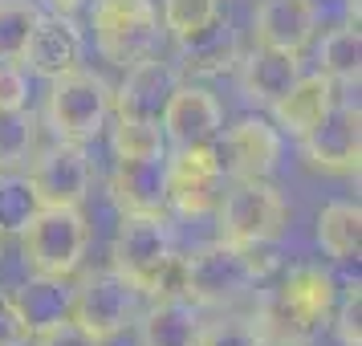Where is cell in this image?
I'll use <instances>...</instances> for the list:
<instances>
[{"instance_id":"6da1fadb","label":"cell","mask_w":362,"mask_h":346,"mask_svg":"<svg viewBox=\"0 0 362 346\" xmlns=\"http://www.w3.org/2000/svg\"><path fill=\"white\" fill-rule=\"evenodd\" d=\"M338 301V281L322 265H293L277 289L261 297V326L264 346H301L329 322Z\"/></svg>"},{"instance_id":"7a4b0ae2","label":"cell","mask_w":362,"mask_h":346,"mask_svg":"<svg viewBox=\"0 0 362 346\" xmlns=\"http://www.w3.org/2000/svg\"><path fill=\"white\" fill-rule=\"evenodd\" d=\"M183 261H187V301L216 310L252 294L273 269V257H264L261 248H236L224 241L196 248Z\"/></svg>"},{"instance_id":"3957f363","label":"cell","mask_w":362,"mask_h":346,"mask_svg":"<svg viewBox=\"0 0 362 346\" xmlns=\"http://www.w3.org/2000/svg\"><path fill=\"white\" fill-rule=\"evenodd\" d=\"M21 248H25V269L37 281H62L78 273L90 248V224L82 208H37L21 229Z\"/></svg>"},{"instance_id":"277c9868","label":"cell","mask_w":362,"mask_h":346,"mask_svg":"<svg viewBox=\"0 0 362 346\" xmlns=\"http://www.w3.org/2000/svg\"><path fill=\"white\" fill-rule=\"evenodd\" d=\"M110 110H115V90L94 69L74 66L66 74L49 78L45 122H49V131L57 139H66V143H90V139H98Z\"/></svg>"},{"instance_id":"5b68a950","label":"cell","mask_w":362,"mask_h":346,"mask_svg":"<svg viewBox=\"0 0 362 346\" xmlns=\"http://www.w3.org/2000/svg\"><path fill=\"white\" fill-rule=\"evenodd\" d=\"M220 216V241L236 248H269L285 232L289 208L273 183L236 180L216 204Z\"/></svg>"},{"instance_id":"8992f818","label":"cell","mask_w":362,"mask_h":346,"mask_svg":"<svg viewBox=\"0 0 362 346\" xmlns=\"http://www.w3.org/2000/svg\"><path fill=\"white\" fill-rule=\"evenodd\" d=\"M69 318L82 330H90L98 342H106L139 318V289L118 269H90L74 285Z\"/></svg>"},{"instance_id":"52a82bcc","label":"cell","mask_w":362,"mask_h":346,"mask_svg":"<svg viewBox=\"0 0 362 346\" xmlns=\"http://www.w3.org/2000/svg\"><path fill=\"white\" fill-rule=\"evenodd\" d=\"M94 37L106 62L134 66L159 45V13L151 0H94Z\"/></svg>"},{"instance_id":"ba28073f","label":"cell","mask_w":362,"mask_h":346,"mask_svg":"<svg viewBox=\"0 0 362 346\" xmlns=\"http://www.w3.org/2000/svg\"><path fill=\"white\" fill-rule=\"evenodd\" d=\"M171 253H175V236H171L167 216H122L115 232V248H110V257H115L110 269H118L139 294H147L159 269L171 261Z\"/></svg>"},{"instance_id":"9c48e42d","label":"cell","mask_w":362,"mask_h":346,"mask_svg":"<svg viewBox=\"0 0 362 346\" xmlns=\"http://www.w3.org/2000/svg\"><path fill=\"white\" fill-rule=\"evenodd\" d=\"M29 183L41 208H82V200L94 188V159L86 155L82 143L57 139L53 147L33 155Z\"/></svg>"},{"instance_id":"30bf717a","label":"cell","mask_w":362,"mask_h":346,"mask_svg":"<svg viewBox=\"0 0 362 346\" xmlns=\"http://www.w3.org/2000/svg\"><path fill=\"white\" fill-rule=\"evenodd\" d=\"M358 151H362L358 98L334 102L326 115L301 134V155H305V163L317 167V171H334V175L358 171Z\"/></svg>"},{"instance_id":"8fae6325","label":"cell","mask_w":362,"mask_h":346,"mask_svg":"<svg viewBox=\"0 0 362 346\" xmlns=\"http://www.w3.org/2000/svg\"><path fill=\"white\" fill-rule=\"evenodd\" d=\"M167 167V204H175L183 216L216 212L224 196V167L216 159V147H175Z\"/></svg>"},{"instance_id":"7c38bea8","label":"cell","mask_w":362,"mask_h":346,"mask_svg":"<svg viewBox=\"0 0 362 346\" xmlns=\"http://www.w3.org/2000/svg\"><path fill=\"white\" fill-rule=\"evenodd\" d=\"M216 159L232 180H264L281 159V134L264 118H240L236 127L216 134Z\"/></svg>"},{"instance_id":"4fadbf2b","label":"cell","mask_w":362,"mask_h":346,"mask_svg":"<svg viewBox=\"0 0 362 346\" xmlns=\"http://www.w3.org/2000/svg\"><path fill=\"white\" fill-rule=\"evenodd\" d=\"M159 127H163V139L175 147H208L224 131V110L208 90L180 82L159 115Z\"/></svg>"},{"instance_id":"5bb4252c","label":"cell","mask_w":362,"mask_h":346,"mask_svg":"<svg viewBox=\"0 0 362 346\" xmlns=\"http://www.w3.org/2000/svg\"><path fill=\"white\" fill-rule=\"evenodd\" d=\"M180 86V69L159 57H139L127 66V82L115 90V110L118 118H134V122H159L167 98Z\"/></svg>"},{"instance_id":"9a60e30c","label":"cell","mask_w":362,"mask_h":346,"mask_svg":"<svg viewBox=\"0 0 362 346\" xmlns=\"http://www.w3.org/2000/svg\"><path fill=\"white\" fill-rule=\"evenodd\" d=\"M167 155L118 159L110 171V200L122 216H167Z\"/></svg>"},{"instance_id":"2e32d148","label":"cell","mask_w":362,"mask_h":346,"mask_svg":"<svg viewBox=\"0 0 362 346\" xmlns=\"http://www.w3.org/2000/svg\"><path fill=\"white\" fill-rule=\"evenodd\" d=\"M257 45L281 53H297L313 41L317 33V4L313 0H261L252 17Z\"/></svg>"},{"instance_id":"e0dca14e","label":"cell","mask_w":362,"mask_h":346,"mask_svg":"<svg viewBox=\"0 0 362 346\" xmlns=\"http://www.w3.org/2000/svg\"><path fill=\"white\" fill-rule=\"evenodd\" d=\"M21 66H29L41 78H57L66 69L82 66V29L74 25L69 17H45L37 21L33 37H29V50L21 57Z\"/></svg>"},{"instance_id":"ac0fdd59","label":"cell","mask_w":362,"mask_h":346,"mask_svg":"<svg viewBox=\"0 0 362 346\" xmlns=\"http://www.w3.org/2000/svg\"><path fill=\"white\" fill-rule=\"evenodd\" d=\"M301 78V62L297 53H281V50H257L240 62V94L248 106H273V102Z\"/></svg>"},{"instance_id":"d6986e66","label":"cell","mask_w":362,"mask_h":346,"mask_svg":"<svg viewBox=\"0 0 362 346\" xmlns=\"http://www.w3.org/2000/svg\"><path fill=\"white\" fill-rule=\"evenodd\" d=\"M338 86L329 82L326 74L317 69V74H301L285 94H281L269 110H273V118H277V127L285 134H293V139H301V134L310 131L317 118L326 115L329 106L338 102V94H334Z\"/></svg>"},{"instance_id":"ffe728a7","label":"cell","mask_w":362,"mask_h":346,"mask_svg":"<svg viewBox=\"0 0 362 346\" xmlns=\"http://www.w3.org/2000/svg\"><path fill=\"white\" fill-rule=\"evenodd\" d=\"M240 62V45H236V29L224 17H216L204 33L180 41V69L192 78H216L228 74Z\"/></svg>"},{"instance_id":"44dd1931","label":"cell","mask_w":362,"mask_h":346,"mask_svg":"<svg viewBox=\"0 0 362 346\" xmlns=\"http://www.w3.org/2000/svg\"><path fill=\"white\" fill-rule=\"evenodd\" d=\"M199 313L187 297H155L139 318V346H196Z\"/></svg>"},{"instance_id":"7402d4cb","label":"cell","mask_w":362,"mask_h":346,"mask_svg":"<svg viewBox=\"0 0 362 346\" xmlns=\"http://www.w3.org/2000/svg\"><path fill=\"white\" fill-rule=\"evenodd\" d=\"M317 241L334 261H354L362 248V212L350 200H334L317 212Z\"/></svg>"},{"instance_id":"603a6c76","label":"cell","mask_w":362,"mask_h":346,"mask_svg":"<svg viewBox=\"0 0 362 346\" xmlns=\"http://www.w3.org/2000/svg\"><path fill=\"white\" fill-rule=\"evenodd\" d=\"M322 74H326L334 86H354L358 90V74H362V33L358 25H342L322 41Z\"/></svg>"},{"instance_id":"cb8c5ba5","label":"cell","mask_w":362,"mask_h":346,"mask_svg":"<svg viewBox=\"0 0 362 346\" xmlns=\"http://www.w3.org/2000/svg\"><path fill=\"white\" fill-rule=\"evenodd\" d=\"M41 8L33 0H0V66H21Z\"/></svg>"},{"instance_id":"d4e9b609","label":"cell","mask_w":362,"mask_h":346,"mask_svg":"<svg viewBox=\"0 0 362 346\" xmlns=\"http://www.w3.org/2000/svg\"><path fill=\"white\" fill-rule=\"evenodd\" d=\"M37 151V115L33 110H0V171H17Z\"/></svg>"},{"instance_id":"484cf974","label":"cell","mask_w":362,"mask_h":346,"mask_svg":"<svg viewBox=\"0 0 362 346\" xmlns=\"http://www.w3.org/2000/svg\"><path fill=\"white\" fill-rule=\"evenodd\" d=\"M37 192L29 175L21 171H0V232H21L37 212Z\"/></svg>"},{"instance_id":"4316f807","label":"cell","mask_w":362,"mask_h":346,"mask_svg":"<svg viewBox=\"0 0 362 346\" xmlns=\"http://www.w3.org/2000/svg\"><path fill=\"white\" fill-rule=\"evenodd\" d=\"M110 147H115V159H151V155H167V139L159 122L118 118V127L110 131Z\"/></svg>"},{"instance_id":"83f0119b","label":"cell","mask_w":362,"mask_h":346,"mask_svg":"<svg viewBox=\"0 0 362 346\" xmlns=\"http://www.w3.org/2000/svg\"><path fill=\"white\" fill-rule=\"evenodd\" d=\"M220 17V0H163V25L175 41L204 33Z\"/></svg>"},{"instance_id":"f1b7e54d","label":"cell","mask_w":362,"mask_h":346,"mask_svg":"<svg viewBox=\"0 0 362 346\" xmlns=\"http://www.w3.org/2000/svg\"><path fill=\"white\" fill-rule=\"evenodd\" d=\"M196 346H264L257 318H240V313H224L216 322H199Z\"/></svg>"},{"instance_id":"f546056e","label":"cell","mask_w":362,"mask_h":346,"mask_svg":"<svg viewBox=\"0 0 362 346\" xmlns=\"http://www.w3.org/2000/svg\"><path fill=\"white\" fill-rule=\"evenodd\" d=\"M334 326H338V338L342 346H362V285L358 277H350L342 285V294L334 301Z\"/></svg>"},{"instance_id":"4dcf8cb0","label":"cell","mask_w":362,"mask_h":346,"mask_svg":"<svg viewBox=\"0 0 362 346\" xmlns=\"http://www.w3.org/2000/svg\"><path fill=\"white\" fill-rule=\"evenodd\" d=\"M33 346H102L90 330H82L74 318H53V322H45V326H33V338H29Z\"/></svg>"},{"instance_id":"1f68e13d","label":"cell","mask_w":362,"mask_h":346,"mask_svg":"<svg viewBox=\"0 0 362 346\" xmlns=\"http://www.w3.org/2000/svg\"><path fill=\"white\" fill-rule=\"evenodd\" d=\"M29 338H33V318L17 297L0 289V346H29Z\"/></svg>"},{"instance_id":"d6a6232c","label":"cell","mask_w":362,"mask_h":346,"mask_svg":"<svg viewBox=\"0 0 362 346\" xmlns=\"http://www.w3.org/2000/svg\"><path fill=\"white\" fill-rule=\"evenodd\" d=\"M147 294L151 297H187V261L171 253V261L159 269V277H155V285Z\"/></svg>"},{"instance_id":"836d02e7","label":"cell","mask_w":362,"mask_h":346,"mask_svg":"<svg viewBox=\"0 0 362 346\" xmlns=\"http://www.w3.org/2000/svg\"><path fill=\"white\" fill-rule=\"evenodd\" d=\"M29 102V82L21 66H0V110H21Z\"/></svg>"},{"instance_id":"e575fe53","label":"cell","mask_w":362,"mask_h":346,"mask_svg":"<svg viewBox=\"0 0 362 346\" xmlns=\"http://www.w3.org/2000/svg\"><path fill=\"white\" fill-rule=\"evenodd\" d=\"M45 4H49L57 17H74V13L82 8V0H45Z\"/></svg>"},{"instance_id":"d590c367","label":"cell","mask_w":362,"mask_h":346,"mask_svg":"<svg viewBox=\"0 0 362 346\" xmlns=\"http://www.w3.org/2000/svg\"><path fill=\"white\" fill-rule=\"evenodd\" d=\"M0 257H4V232H0Z\"/></svg>"}]
</instances>
